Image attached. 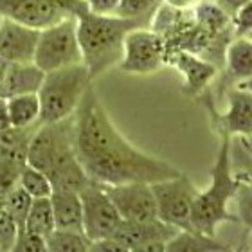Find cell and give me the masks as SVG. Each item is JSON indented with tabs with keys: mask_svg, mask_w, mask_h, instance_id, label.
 <instances>
[{
	"mask_svg": "<svg viewBox=\"0 0 252 252\" xmlns=\"http://www.w3.org/2000/svg\"><path fill=\"white\" fill-rule=\"evenodd\" d=\"M74 146L85 173L95 184L160 182L173 179L177 166L133 146L112 123L94 85H90L74 114Z\"/></svg>",
	"mask_w": 252,
	"mask_h": 252,
	"instance_id": "obj_1",
	"label": "cell"
},
{
	"mask_svg": "<svg viewBox=\"0 0 252 252\" xmlns=\"http://www.w3.org/2000/svg\"><path fill=\"white\" fill-rule=\"evenodd\" d=\"M76 24L81 58L92 81L119 65L126 34L131 29L146 27L141 22L117 15L92 13L89 7L76 16Z\"/></svg>",
	"mask_w": 252,
	"mask_h": 252,
	"instance_id": "obj_2",
	"label": "cell"
},
{
	"mask_svg": "<svg viewBox=\"0 0 252 252\" xmlns=\"http://www.w3.org/2000/svg\"><path fill=\"white\" fill-rule=\"evenodd\" d=\"M243 180L232 168L231 137L220 135V148L211 168V182L204 191H198L191 213V229L202 234L216 236L223 221L236 220L229 211V204L236 198Z\"/></svg>",
	"mask_w": 252,
	"mask_h": 252,
	"instance_id": "obj_3",
	"label": "cell"
},
{
	"mask_svg": "<svg viewBox=\"0 0 252 252\" xmlns=\"http://www.w3.org/2000/svg\"><path fill=\"white\" fill-rule=\"evenodd\" d=\"M90 85L92 78L83 63L45 72L36 92L40 123H56L74 116Z\"/></svg>",
	"mask_w": 252,
	"mask_h": 252,
	"instance_id": "obj_4",
	"label": "cell"
},
{
	"mask_svg": "<svg viewBox=\"0 0 252 252\" xmlns=\"http://www.w3.org/2000/svg\"><path fill=\"white\" fill-rule=\"evenodd\" d=\"M76 160L74 116L56 123H40L29 142L27 164L45 175H51Z\"/></svg>",
	"mask_w": 252,
	"mask_h": 252,
	"instance_id": "obj_5",
	"label": "cell"
},
{
	"mask_svg": "<svg viewBox=\"0 0 252 252\" xmlns=\"http://www.w3.org/2000/svg\"><path fill=\"white\" fill-rule=\"evenodd\" d=\"M32 63L43 72L83 63L78 42V24L74 16H65L40 29L36 53Z\"/></svg>",
	"mask_w": 252,
	"mask_h": 252,
	"instance_id": "obj_6",
	"label": "cell"
},
{
	"mask_svg": "<svg viewBox=\"0 0 252 252\" xmlns=\"http://www.w3.org/2000/svg\"><path fill=\"white\" fill-rule=\"evenodd\" d=\"M152 189L157 202L158 220L177 227L179 231L191 229L193 204L200 191L193 184V180L186 173H180L173 179L153 182Z\"/></svg>",
	"mask_w": 252,
	"mask_h": 252,
	"instance_id": "obj_7",
	"label": "cell"
},
{
	"mask_svg": "<svg viewBox=\"0 0 252 252\" xmlns=\"http://www.w3.org/2000/svg\"><path fill=\"white\" fill-rule=\"evenodd\" d=\"M117 67L125 74L148 76L166 67V43L152 27L131 29L125 38L123 58Z\"/></svg>",
	"mask_w": 252,
	"mask_h": 252,
	"instance_id": "obj_8",
	"label": "cell"
},
{
	"mask_svg": "<svg viewBox=\"0 0 252 252\" xmlns=\"http://www.w3.org/2000/svg\"><path fill=\"white\" fill-rule=\"evenodd\" d=\"M83 205V232L90 242L105 240L116 234L121 225V215L106 193L105 186L90 182L83 191H79Z\"/></svg>",
	"mask_w": 252,
	"mask_h": 252,
	"instance_id": "obj_9",
	"label": "cell"
},
{
	"mask_svg": "<svg viewBox=\"0 0 252 252\" xmlns=\"http://www.w3.org/2000/svg\"><path fill=\"white\" fill-rule=\"evenodd\" d=\"M105 189L123 220L144 221L158 218L152 184L128 182L119 186H105Z\"/></svg>",
	"mask_w": 252,
	"mask_h": 252,
	"instance_id": "obj_10",
	"label": "cell"
},
{
	"mask_svg": "<svg viewBox=\"0 0 252 252\" xmlns=\"http://www.w3.org/2000/svg\"><path fill=\"white\" fill-rule=\"evenodd\" d=\"M209 110L220 135L252 139V94L247 90L232 85L227 90L225 112L218 114L213 103H209Z\"/></svg>",
	"mask_w": 252,
	"mask_h": 252,
	"instance_id": "obj_11",
	"label": "cell"
},
{
	"mask_svg": "<svg viewBox=\"0 0 252 252\" xmlns=\"http://www.w3.org/2000/svg\"><path fill=\"white\" fill-rule=\"evenodd\" d=\"M40 29L2 18L0 58L5 63H31L36 53Z\"/></svg>",
	"mask_w": 252,
	"mask_h": 252,
	"instance_id": "obj_12",
	"label": "cell"
},
{
	"mask_svg": "<svg viewBox=\"0 0 252 252\" xmlns=\"http://www.w3.org/2000/svg\"><path fill=\"white\" fill-rule=\"evenodd\" d=\"M166 65H171L182 74L184 79V94L198 97L207 90L213 79L218 76L220 68L204 60L198 54L188 51H175L166 56Z\"/></svg>",
	"mask_w": 252,
	"mask_h": 252,
	"instance_id": "obj_13",
	"label": "cell"
},
{
	"mask_svg": "<svg viewBox=\"0 0 252 252\" xmlns=\"http://www.w3.org/2000/svg\"><path fill=\"white\" fill-rule=\"evenodd\" d=\"M0 16L36 29L65 18L62 11L43 0H0Z\"/></svg>",
	"mask_w": 252,
	"mask_h": 252,
	"instance_id": "obj_14",
	"label": "cell"
},
{
	"mask_svg": "<svg viewBox=\"0 0 252 252\" xmlns=\"http://www.w3.org/2000/svg\"><path fill=\"white\" fill-rule=\"evenodd\" d=\"M179 229L173 225L164 223L162 220H144V221H131L123 220L121 225L117 227L114 240L125 245L128 251L139 245H146L153 242H168L169 238L175 236Z\"/></svg>",
	"mask_w": 252,
	"mask_h": 252,
	"instance_id": "obj_15",
	"label": "cell"
},
{
	"mask_svg": "<svg viewBox=\"0 0 252 252\" xmlns=\"http://www.w3.org/2000/svg\"><path fill=\"white\" fill-rule=\"evenodd\" d=\"M42 68L34 63H4L0 70V97L9 99L13 95L34 94L43 81Z\"/></svg>",
	"mask_w": 252,
	"mask_h": 252,
	"instance_id": "obj_16",
	"label": "cell"
},
{
	"mask_svg": "<svg viewBox=\"0 0 252 252\" xmlns=\"http://www.w3.org/2000/svg\"><path fill=\"white\" fill-rule=\"evenodd\" d=\"M51 204H53L56 229L83 232V205H81L79 193H74V191H53Z\"/></svg>",
	"mask_w": 252,
	"mask_h": 252,
	"instance_id": "obj_17",
	"label": "cell"
},
{
	"mask_svg": "<svg viewBox=\"0 0 252 252\" xmlns=\"http://www.w3.org/2000/svg\"><path fill=\"white\" fill-rule=\"evenodd\" d=\"M223 68L231 85H238L252 74V42L247 36H234L229 42Z\"/></svg>",
	"mask_w": 252,
	"mask_h": 252,
	"instance_id": "obj_18",
	"label": "cell"
},
{
	"mask_svg": "<svg viewBox=\"0 0 252 252\" xmlns=\"http://www.w3.org/2000/svg\"><path fill=\"white\" fill-rule=\"evenodd\" d=\"M229 245L220 242L216 236L202 234L188 229L179 231L166 242V252H229Z\"/></svg>",
	"mask_w": 252,
	"mask_h": 252,
	"instance_id": "obj_19",
	"label": "cell"
},
{
	"mask_svg": "<svg viewBox=\"0 0 252 252\" xmlns=\"http://www.w3.org/2000/svg\"><path fill=\"white\" fill-rule=\"evenodd\" d=\"M38 126H40V123L32 126H24V128L11 126L7 130L0 131V155L11 157L15 160H20V162H27L29 142H31Z\"/></svg>",
	"mask_w": 252,
	"mask_h": 252,
	"instance_id": "obj_20",
	"label": "cell"
},
{
	"mask_svg": "<svg viewBox=\"0 0 252 252\" xmlns=\"http://www.w3.org/2000/svg\"><path fill=\"white\" fill-rule=\"evenodd\" d=\"M193 16L194 22L205 32H209L211 36H218V34H223L227 31H232L231 16L223 13V9H220L216 2L202 0L193 9Z\"/></svg>",
	"mask_w": 252,
	"mask_h": 252,
	"instance_id": "obj_21",
	"label": "cell"
},
{
	"mask_svg": "<svg viewBox=\"0 0 252 252\" xmlns=\"http://www.w3.org/2000/svg\"><path fill=\"white\" fill-rule=\"evenodd\" d=\"M7 110H9L11 126L15 128H24V126H32L40 123V99L36 92L9 97Z\"/></svg>",
	"mask_w": 252,
	"mask_h": 252,
	"instance_id": "obj_22",
	"label": "cell"
},
{
	"mask_svg": "<svg viewBox=\"0 0 252 252\" xmlns=\"http://www.w3.org/2000/svg\"><path fill=\"white\" fill-rule=\"evenodd\" d=\"M24 229L43 238H47L51 232L56 231L51 196L49 198H32L31 209L27 213Z\"/></svg>",
	"mask_w": 252,
	"mask_h": 252,
	"instance_id": "obj_23",
	"label": "cell"
},
{
	"mask_svg": "<svg viewBox=\"0 0 252 252\" xmlns=\"http://www.w3.org/2000/svg\"><path fill=\"white\" fill-rule=\"evenodd\" d=\"M47 252H87L90 240L81 231H62L56 229L45 238Z\"/></svg>",
	"mask_w": 252,
	"mask_h": 252,
	"instance_id": "obj_24",
	"label": "cell"
},
{
	"mask_svg": "<svg viewBox=\"0 0 252 252\" xmlns=\"http://www.w3.org/2000/svg\"><path fill=\"white\" fill-rule=\"evenodd\" d=\"M31 204H32V198L27 194V191L20 184L11 188L0 198V209L5 211L20 225V229H24V225H26V218L29 209H31Z\"/></svg>",
	"mask_w": 252,
	"mask_h": 252,
	"instance_id": "obj_25",
	"label": "cell"
},
{
	"mask_svg": "<svg viewBox=\"0 0 252 252\" xmlns=\"http://www.w3.org/2000/svg\"><path fill=\"white\" fill-rule=\"evenodd\" d=\"M160 4H162V0H119L116 15L137 20L150 27V22Z\"/></svg>",
	"mask_w": 252,
	"mask_h": 252,
	"instance_id": "obj_26",
	"label": "cell"
},
{
	"mask_svg": "<svg viewBox=\"0 0 252 252\" xmlns=\"http://www.w3.org/2000/svg\"><path fill=\"white\" fill-rule=\"evenodd\" d=\"M18 184L26 189L31 198H49L53 194V184L47 175L29 164H26L22 169Z\"/></svg>",
	"mask_w": 252,
	"mask_h": 252,
	"instance_id": "obj_27",
	"label": "cell"
},
{
	"mask_svg": "<svg viewBox=\"0 0 252 252\" xmlns=\"http://www.w3.org/2000/svg\"><path fill=\"white\" fill-rule=\"evenodd\" d=\"M27 162H20L11 157L0 155V198L4 196L11 188L18 184L20 173Z\"/></svg>",
	"mask_w": 252,
	"mask_h": 252,
	"instance_id": "obj_28",
	"label": "cell"
},
{
	"mask_svg": "<svg viewBox=\"0 0 252 252\" xmlns=\"http://www.w3.org/2000/svg\"><path fill=\"white\" fill-rule=\"evenodd\" d=\"M20 225L5 211L0 209V252H9L20 234Z\"/></svg>",
	"mask_w": 252,
	"mask_h": 252,
	"instance_id": "obj_29",
	"label": "cell"
},
{
	"mask_svg": "<svg viewBox=\"0 0 252 252\" xmlns=\"http://www.w3.org/2000/svg\"><path fill=\"white\" fill-rule=\"evenodd\" d=\"M234 200H236L238 207V220L245 225L249 234H252V193L245 182H242Z\"/></svg>",
	"mask_w": 252,
	"mask_h": 252,
	"instance_id": "obj_30",
	"label": "cell"
},
{
	"mask_svg": "<svg viewBox=\"0 0 252 252\" xmlns=\"http://www.w3.org/2000/svg\"><path fill=\"white\" fill-rule=\"evenodd\" d=\"M9 252H47L45 238L22 229L15 245H13V249Z\"/></svg>",
	"mask_w": 252,
	"mask_h": 252,
	"instance_id": "obj_31",
	"label": "cell"
},
{
	"mask_svg": "<svg viewBox=\"0 0 252 252\" xmlns=\"http://www.w3.org/2000/svg\"><path fill=\"white\" fill-rule=\"evenodd\" d=\"M231 24L234 36H247L252 31V0L236 11V15L231 18Z\"/></svg>",
	"mask_w": 252,
	"mask_h": 252,
	"instance_id": "obj_32",
	"label": "cell"
},
{
	"mask_svg": "<svg viewBox=\"0 0 252 252\" xmlns=\"http://www.w3.org/2000/svg\"><path fill=\"white\" fill-rule=\"evenodd\" d=\"M43 2H47L49 5L62 11L65 16H74V18L83 9H87L85 0H43Z\"/></svg>",
	"mask_w": 252,
	"mask_h": 252,
	"instance_id": "obj_33",
	"label": "cell"
},
{
	"mask_svg": "<svg viewBox=\"0 0 252 252\" xmlns=\"http://www.w3.org/2000/svg\"><path fill=\"white\" fill-rule=\"evenodd\" d=\"M87 252H128V249L119 242H116L114 238H105V240L90 242V247Z\"/></svg>",
	"mask_w": 252,
	"mask_h": 252,
	"instance_id": "obj_34",
	"label": "cell"
},
{
	"mask_svg": "<svg viewBox=\"0 0 252 252\" xmlns=\"http://www.w3.org/2000/svg\"><path fill=\"white\" fill-rule=\"evenodd\" d=\"M85 4L92 13L99 15H116L119 0H85Z\"/></svg>",
	"mask_w": 252,
	"mask_h": 252,
	"instance_id": "obj_35",
	"label": "cell"
},
{
	"mask_svg": "<svg viewBox=\"0 0 252 252\" xmlns=\"http://www.w3.org/2000/svg\"><path fill=\"white\" fill-rule=\"evenodd\" d=\"M215 2L218 4L220 9H223V13H227L232 18V16L236 15V11L247 4L249 0H215Z\"/></svg>",
	"mask_w": 252,
	"mask_h": 252,
	"instance_id": "obj_36",
	"label": "cell"
},
{
	"mask_svg": "<svg viewBox=\"0 0 252 252\" xmlns=\"http://www.w3.org/2000/svg\"><path fill=\"white\" fill-rule=\"evenodd\" d=\"M200 2H202V0H162V4L169 5V7H173V9H180V11L194 9Z\"/></svg>",
	"mask_w": 252,
	"mask_h": 252,
	"instance_id": "obj_37",
	"label": "cell"
},
{
	"mask_svg": "<svg viewBox=\"0 0 252 252\" xmlns=\"http://www.w3.org/2000/svg\"><path fill=\"white\" fill-rule=\"evenodd\" d=\"M11 128L9 110H7V99L0 97V131Z\"/></svg>",
	"mask_w": 252,
	"mask_h": 252,
	"instance_id": "obj_38",
	"label": "cell"
},
{
	"mask_svg": "<svg viewBox=\"0 0 252 252\" xmlns=\"http://www.w3.org/2000/svg\"><path fill=\"white\" fill-rule=\"evenodd\" d=\"M128 252H166V242H153L130 249Z\"/></svg>",
	"mask_w": 252,
	"mask_h": 252,
	"instance_id": "obj_39",
	"label": "cell"
},
{
	"mask_svg": "<svg viewBox=\"0 0 252 252\" xmlns=\"http://www.w3.org/2000/svg\"><path fill=\"white\" fill-rule=\"evenodd\" d=\"M238 89H242V90H247L249 94H252V74L249 76L247 79H243V81H240V83L236 85Z\"/></svg>",
	"mask_w": 252,
	"mask_h": 252,
	"instance_id": "obj_40",
	"label": "cell"
},
{
	"mask_svg": "<svg viewBox=\"0 0 252 252\" xmlns=\"http://www.w3.org/2000/svg\"><path fill=\"white\" fill-rule=\"evenodd\" d=\"M229 252H247L245 249H234V251H229Z\"/></svg>",
	"mask_w": 252,
	"mask_h": 252,
	"instance_id": "obj_41",
	"label": "cell"
},
{
	"mask_svg": "<svg viewBox=\"0 0 252 252\" xmlns=\"http://www.w3.org/2000/svg\"><path fill=\"white\" fill-rule=\"evenodd\" d=\"M4 63H5V62H4V60L0 58V70H2V67H4Z\"/></svg>",
	"mask_w": 252,
	"mask_h": 252,
	"instance_id": "obj_42",
	"label": "cell"
},
{
	"mask_svg": "<svg viewBox=\"0 0 252 252\" xmlns=\"http://www.w3.org/2000/svg\"><path fill=\"white\" fill-rule=\"evenodd\" d=\"M247 38H249V40H251V42H252V31H251V32H249V34H247Z\"/></svg>",
	"mask_w": 252,
	"mask_h": 252,
	"instance_id": "obj_43",
	"label": "cell"
},
{
	"mask_svg": "<svg viewBox=\"0 0 252 252\" xmlns=\"http://www.w3.org/2000/svg\"><path fill=\"white\" fill-rule=\"evenodd\" d=\"M0 24H2V16H0Z\"/></svg>",
	"mask_w": 252,
	"mask_h": 252,
	"instance_id": "obj_44",
	"label": "cell"
},
{
	"mask_svg": "<svg viewBox=\"0 0 252 252\" xmlns=\"http://www.w3.org/2000/svg\"><path fill=\"white\" fill-rule=\"evenodd\" d=\"M249 141H251V144H252V139H249Z\"/></svg>",
	"mask_w": 252,
	"mask_h": 252,
	"instance_id": "obj_45",
	"label": "cell"
},
{
	"mask_svg": "<svg viewBox=\"0 0 252 252\" xmlns=\"http://www.w3.org/2000/svg\"><path fill=\"white\" fill-rule=\"evenodd\" d=\"M211 2H215V0H211Z\"/></svg>",
	"mask_w": 252,
	"mask_h": 252,
	"instance_id": "obj_46",
	"label": "cell"
}]
</instances>
